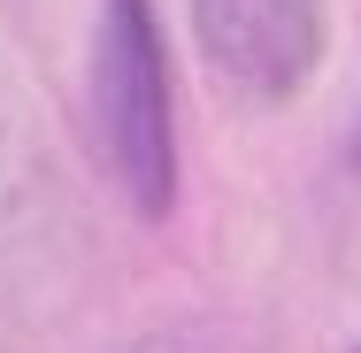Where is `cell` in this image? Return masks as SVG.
Returning <instances> with one entry per match:
<instances>
[{"mask_svg": "<svg viewBox=\"0 0 361 353\" xmlns=\"http://www.w3.org/2000/svg\"><path fill=\"white\" fill-rule=\"evenodd\" d=\"M354 169H361V139H354Z\"/></svg>", "mask_w": 361, "mask_h": 353, "instance_id": "3", "label": "cell"}, {"mask_svg": "<svg viewBox=\"0 0 361 353\" xmlns=\"http://www.w3.org/2000/svg\"><path fill=\"white\" fill-rule=\"evenodd\" d=\"M192 39L223 92L277 108L323 62V0H192Z\"/></svg>", "mask_w": 361, "mask_h": 353, "instance_id": "2", "label": "cell"}, {"mask_svg": "<svg viewBox=\"0 0 361 353\" xmlns=\"http://www.w3.org/2000/svg\"><path fill=\"white\" fill-rule=\"evenodd\" d=\"M354 353H361V346H354Z\"/></svg>", "mask_w": 361, "mask_h": 353, "instance_id": "4", "label": "cell"}, {"mask_svg": "<svg viewBox=\"0 0 361 353\" xmlns=\"http://www.w3.org/2000/svg\"><path fill=\"white\" fill-rule=\"evenodd\" d=\"M92 146L139 223H161L177 208V123H169V54H161L154 0H100Z\"/></svg>", "mask_w": 361, "mask_h": 353, "instance_id": "1", "label": "cell"}]
</instances>
